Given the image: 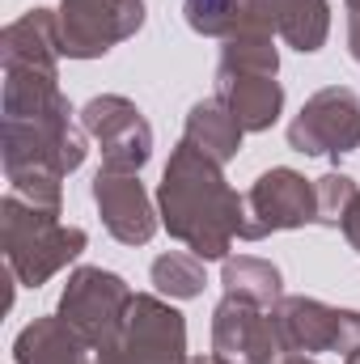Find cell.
<instances>
[{
  "mask_svg": "<svg viewBox=\"0 0 360 364\" xmlns=\"http://www.w3.org/2000/svg\"><path fill=\"white\" fill-rule=\"evenodd\" d=\"M348 364H360V356H348Z\"/></svg>",
  "mask_w": 360,
  "mask_h": 364,
  "instance_id": "obj_27",
  "label": "cell"
},
{
  "mask_svg": "<svg viewBox=\"0 0 360 364\" xmlns=\"http://www.w3.org/2000/svg\"><path fill=\"white\" fill-rule=\"evenodd\" d=\"M246 21L271 30L284 47L314 55L331 38V0H246Z\"/></svg>",
  "mask_w": 360,
  "mask_h": 364,
  "instance_id": "obj_12",
  "label": "cell"
},
{
  "mask_svg": "<svg viewBox=\"0 0 360 364\" xmlns=\"http://www.w3.org/2000/svg\"><path fill=\"white\" fill-rule=\"evenodd\" d=\"M93 352L81 343V335L60 318L43 314L13 339V364H90Z\"/></svg>",
  "mask_w": 360,
  "mask_h": 364,
  "instance_id": "obj_15",
  "label": "cell"
},
{
  "mask_svg": "<svg viewBox=\"0 0 360 364\" xmlns=\"http://www.w3.org/2000/svg\"><path fill=\"white\" fill-rule=\"evenodd\" d=\"M271 314L280 326L284 356L288 352H305V356L339 352L348 360L360 352V309H339L318 296H284Z\"/></svg>",
  "mask_w": 360,
  "mask_h": 364,
  "instance_id": "obj_8",
  "label": "cell"
},
{
  "mask_svg": "<svg viewBox=\"0 0 360 364\" xmlns=\"http://www.w3.org/2000/svg\"><path fill=\"white\" fill-rule=\"evenodd\" d=\"M339 233L348 237V246L360 255V199L352 203V212H348V220H344V229H339Z\"/></svg>",
  "mask_w": 360,
  "mask_h": 364,
  "instance_id": "obj_22",
  "label": "cell"
},
{
  "mask_svg": "<svg viewBox=\"0 0 360 364\" xmlns=\"http://www.w3.org/2000/svg\"><path fill=\"white\" fill-rule=\"evenodd\" d=\"M348 55L360 64V13L348 17Z\"/></svg>",
  "mask_w": 360,
  "mask_h": 364,
  "instance_id": "obj_23",
  "label": "cell"
},
{
  "mask_svg": "<svg viewBox=\"0 0 360 364\" xmlns=\"http://www.w3.org/2000/svg\"><path fill=\"white\" fill-rule=\"evenodd\" d=\"M81 127L102 153V170H132L140 174L153 157V123L144 110L123 93H97L81 110Z\"/></svg>",
  "mask_w": 360,
  "mask_h": 364,
  "instance_id": "obj_6",
  "label": "cell"
},
{
  "mask_svg": "<svg viewBox=\"0 0 360 364\" xmlns=\"http://www.w3.org/2000/svg\"><path fill=\"white\" fill-rule=\"evenodd\" d=\"M144 26V0H60V51L102 60Z\"/></svg>",
  "mask_w": 360,
  "mask_h": 364,
  "instance_id": "obj_7",
  "label": "cell"
},
{
  "mask_svg": "<svg viewBox=\"0 0 360 364\" xmlns=\"http://www.w3.org/2000/svg\"><path fill=\"white\" fill-rule=\"evenodd\" d=\"M90 246V233L81 225H64L60 208L30 203L13 191L0 199V250L4 267L26 288H43L51 275L73 267Z\"/></svg>",
  "mask_w": 360,
  "mask_h": 364,
  "instance_id": "obj_2",
  "label": "cell"
},
{
  "mask_svg": "<svg viewBox=\"0 0 360 364\" xmlns=\"http://www.w3.org/2000/svg\"><path fill=\"white\" fill-rule=\"evenodd\" d=\"M186 318L162 292H136L119 339L90 364H186Z\"/></svg>",
  "mask_w": 360,
  "mask_h": 364,
  "instance_id": "obj_4",
  "label": "cell"
},
{
  "mask_svg": "<svg viewBox=\"0 0 360 364\" xmlns=\"http://www.w3.org/2000/svg\"><path fill=\"white\" fill-rule=\"evenodd\" d=\"M280 364H318V360L305 356V352H288V356H280Z\"/></svg>",
  "mask_w": 360,
  "mask_h": 364,
  "instance_id": "obj_24",
  "label": "cell"
},
{
  "mask_svg": "<svg viewBox=\"0 0 360 364\" xmlns=\"http://www.w3.org/2000/svg\"><path fill=\"white\" fill-rule=\"evenodd\" d=\"M182 140L195 144V149H199L203 157H212L216 166H229V161L242 153L246 127L233 119V110H229L221 97H199V102L186 110Z\"/></svg>",
  "mask_w": 360,
  "mask_h": 364,
  "instance_id": "obj_16",
  "label": "cell"
},
{
  "mask_svg": "<svg viewBox=\"0 0 360 364\" xmlns=\"http://www.w3.org/2000/svg\"><path fill=\"white\" fill-rule=\"evenodd\" d=\"M132 301H136V292L119 272H110V267H77V272H68V284L60 292L55 314L81 335V343L90 352H102V348H110L119 339Z\"/></svg>",
  "mask_w": 360,
  "mask_h": 364,
  "instance_id": "obj_3",
  "label": "cell"
},
{
  "mask_svg": "<svg viewBox=\"0 0 360 364\" xmlns=\"http://www.w3.org/2000/svg\"><path fill=\"white\" fill-rule=\"evenodd\" d=\"M212 356L221 364H280L284 343L275 314L225 292L212 309Z\"/></svg>",
  "mask_w": 360,
  "mask_h": 364,
  "instance_id": "obj_10",
  "label": "cell"
},
{
  "mask_svg": "<svg viewBox=\"0 0 360 364\" xmlns=\"http://www.w3.org/2000/svg\"><path fill=\"white\" fill-rule=\"evenodd\" d=\"M288 149L301 157H348L360 149V97L348 85L309 93L288 123Z\"/></svg>",
  "mask_w": 360,
  "mask_h": 364,
  "instance_id": "obj_5",
  "label": "cell"
},
{
  "mask_svg": "<svg viewBox=\"0 0 360 364\" xmlns=\"http://www.w3.org/2000/svg\"><path fill=\"white\" fill-rule=\"evenodd\" d=\"M149 279H153V288L166 301H195L203 292V284H208V272H203L199 255H191V250H166V255L153 259Z\"/></svg>",
  "mask_w": 360,
  "mask_h": 364,
  "instance_id": "obj_19",
  "label": "cell"
},
{
  "mask_svg": "<svg viewBox=\"0 0 360 364\" xmlns=\"http://www.w3.org/2000/svg\"><path fill=\"white\" fill-rule=\"evenodd\" d=\"M225 68H246V73H280V47H275V34L255 26V21H242L225 43H221V60Z\"/></svg>",
  "mask_w": 360,
  "mask_h": 364,
  "instance_id": "obj_18",
  "label": "cell"
},
{
  "mask_svg": "<svg viewBox=\"0 0 360 364\" xmlns=\"http://www.w3.org/2000/svg\"><path fill=\"white\" fill-rule=\"evenodd\" d=\"M212 97H221L246 132H271L284 114V85L271 73H246L216 64Z\"/></svg>",
  "mask_w": 360,
  "mask_h": 364,
  "instance_id": "obj_13",
  "label": "cell"
},
{
  "mask_svg": "<svg viewBox=\"0 0 360 364\" xmlns=\"http://www.w3.org/2000/svg\"><path fill=\"white\" fill-rule=\"evenodd\" d=\"M221 288L263 309H275L284 301V275L271 259H259V255H229L221 263Z\"/></svg>",
  "mask_w": 360,
  "mask_h": 364,
  "instance_id": "obj_17",
  "label": "cell"
},
{
  "mask_svg": "<svg viewBox=\"0 0 360 364\" xmlns=\"http://www.w3.org/2000/svg\"><path fill=\"white\" fill-rule=\"evenodd\" d=\"M182 17L203 38H229L246 21V0H182Z\"/></svg>",
  "mask_w": 360,
  "mask_h": 364,
  "instance_id": "obj_20",
  "label": "cell"
},
{
  "mask_svg": "<svg viewBox=\"0 0 360 364\" xmlns=\"http://www.w3.org/2000/svg\"><path fill=\"white\" fill-rule=\"evenodd\" d=\"M162 229L203 263H225L233 242H246V195H238L225 166L179 140L157 182Z\"/></svg>",
  "mask_w": 360,
  "mask_h": 364,
  "instance_id": "obj_1",
  "label": "cell"
},
{
  "mask_svg": "<svg viewBox=\"0 0 360 364\" xmlns=\"http://www.w3.org/2000/svg\"><path fill=\"white\" fill-rule=\"evenodd\" d=\"M90 195L97 216H102V229L119 246H149L157 237L162 212H157V199L144 191L140 174H132V170H97Z\"/></svg>",
  "mask_w": 360,
  "mask_h": 364,
  "instance_id": "obj_11",
  "label": "cell"
},
{
  "mask_svg": "<svg viewBox=\"0 0 360 364\" xmlns=\"http://www.w3.org/2000/svg\"><path fill=\"white\" fill-rule=\"evenodd\" d=\"M348 4V13H360V0H344Z\"/></svg>",
  "mask_w": 360,
  "mask_h": 364,
  "instance_id": "obj_26",
  "label": "cell"
},
{
  "mask_svg": "<svg viewBox=\"0 0 360 364\" xmlns=\"http://www.w3.org/2000/svg\"><path fill=\"white\" fill-rule=\"evenodd\" d=\"M246 242H263L271 233L318 225V191L314 182L288 166H271L246 191Z\"/></svg>",
  "mask_w": 360,
  "mask_h": 364,
  "instance_id": "obj_9",
  "label": "cell"
},
{
  "mask_svg": "<svg viewBox=\"0 0 360 364\" xmlns=\"http://www.w3.org/2000/svg\"><path fill=\"white\" fill-rule=\"evenodd\" d=\"M356 356H360V352H356Z\"/></svg>",
  "mask_w": 360,
  "mask_h": 364,
  "instance_id": "obj_28",
  "label": "cell"
},
{
  "mask_svg": "<svg viewBox=\"0 0 360 364\" xmlns=\"http://www.w3.org/2000/svg\"><path fill=\"white\" fill-rule=\"evenodd\" d=\"M318 191V225L322 229H344L352 203L360 199V186L352 174H339V170H327L322 178H314Z\"/></svg>",
  "mask_w": 360,
  "mask_h": 364,
  "instance_id": "obj_21",
  "label": "cell"
},
{
  "mask_svg": "<svg viewBox=\"0 0 360 364\" xmlns=\"http://www.w3.org/2000/svg\"><path fill=\"white\" fill-rule=\"evenodd\" d=\"M60 9H26L0 34L4 68H47L60 73Z\"/></svg>",
  "mask_w": 360,
  "mask_h": 364,
  "instance_id": "obj_14",
  "label": "cell"
},
{
  "mask_svg": "<svg viewBox=\"0 0 360 364\" xmlns=\"http://www.w3.org/2000/svg\"><path fill=\"white\" fill-rule=\"evenodd\" d=\"M186 364H221V360H216V356H191Z\"/></svg>",
  "mask_w": 360,
  "mask_h": 364,
  "instance_id": "obj_25",
  "label": "cell"
}]
</instances>
